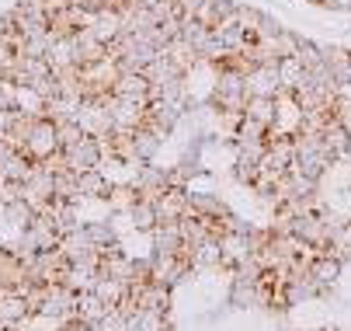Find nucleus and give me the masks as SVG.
Masks as SVG:
<instances>
[{
	"mask_svg": "<svg viewBox=\"0 0 351 331\" xmlns=\"http://www.w3.org/2000/svg\"><path fill=\"white\" fill-rule=\"evenodd\" d=\"M250 102V87H247V77L237 73V70H216V80H213V94H209V105L223 115H243Z\"/></svg>",
	"mask_w": 351,
	"mask_h": 331,
	"instance_id": "f257e3e1",
	"label": "nucleus"
},
{
	"mask_svg": "<svg viewBox=\"0 0 351 331\" xmlns=\"http://www.w3.org/2000/svg\"><path fill=\"white\" fill-rule=\"evenodd\" d=\"M38 317L56 321V324L77 321V293L66 286V282H49V293L38 307Z\"/></svg>",
	"mask_w": 351,
	"mask_h": 331,
	"instance_id": "f03ea898",
	"label": "nucleus"
},
{
	"mask_svg": "<svg viewBox=\"0 0 351 331\" xmlns=\"http://www.w3.org/2000/svg\"><path fill=\"white\" fill-rule=\"evenodd\" d=\"M60 150V133H56V122L53 119H45V115H38L35 119V126H32V133H28V144H25V150L21 154H28L35 164H42V161H49Z\"/></svg>",
	"mask_w": 351,
	"mask_h": 331,
	"instance_id": "7ed1b4c3",
	"label": "nucleus"
},
{
	"mask_svg": "<svg viewBox=\"0 0 351 331\" xmlns=\"http://www.w3.org/2000/svg\"><path fill=\"white\" fill-rule=\"evenodd\" d=\"M171 178H174L171 168H157L154 161H149V164H136V178H132V185H136L139 199L157 203V199L164 196V188H171Z\"/></svg>",
	"mask_w": 351,
	"mask_h": 331,
	"instance_id": "20e7f679",
	"label": "nucleus"
},
{
	"mask_svg": "<svg viewBox=\"0 0 351 331\" xmlns=\"http://www.w3.org/2000/svg\"><path fill=\"white\" fill-rule=\"evenodd\" d=\"M105 150H108V144L105 139H97V136H84L77 147H70L66 150V168L70 171H94V168H101V161H105Z\"/></svg>",
	"mask_w": 351,
	"mask_h": 331,
	"instance_id": "39448f33",
	"label": "nucleus"
},
{
	"mask_svg": "<svg viewBox=\"0 0 351 331\" xmlns=\"http://www.w3.org/2000/svg\"><path fill=\"white\" fill-rule=\"evenodd\" d=\"M129 297L136 300L139 310H160V314L171 310V286H167V282H157V279H149V282H132V286H129Z\"/></svg>",
	"mask_w": 351,
	"mask_h": 331,
	"instance_id": "423d86ee",
	"label": "nucleus"
},
{
	"mask_svg": "<svg viewBox=\"0 0 351 331\" xmlns=\"http://www.w3.org/2000/svg\"><path fill=\"white\" fill-rule=\"evenodd\" d=\"M154 206H157V220H160V223H178L184 213H191V206H188V188H184V185L164 188V196H160Z\"/></svg>",
	"mask_w": 351,
	"mask_h": 331,
	"instance_id": "0eeeda50",
	"label": "nucleus"
},
{
	"mask_svg": "<svg viewBox=\"0 0 351 331\" xmlns=\"http://www.w3.org/2000/svg\"><path fill=\"white\" fill-rule=\"evenodd\" d=\"M73 42H77V67H90V63H101V60L112 56V49L94 35L90 25H84V28L73 35Z\"/></svg>",
	"mask_w": 351,
	"mask_h": 331,
	"instance_id": "6e6552de",
	"label": "nucleus"
},
{
	"mask_svg": "<svg viewBox=\"0 0 351 331\" xmlns=\"http://www.w3.org/2000/svg\"><path fill=\"white\" fill-rule=\"evenodd\" d=\"M247 87H250V98H282L285 84L278 77V67H254L247 73Z\"/></svg>",
	"mask_w": 351,
	"mask_h": 331,
	"instance_id": "1a4fd4ad",
	"label": "nucleus"
},
{
	"mask_svg": "<svg viewBox=\"0 0 351 331\" xmlns=\"http://www.w3.org/2000/svg\"><path fill=\"white\" fill-rule=\"evenodd\" d=\"M149 238H154V251H157V255H188V251H191V248L184 244L181 220H178V223H157Z\"/></svg>",
	"mask_w": 351,
	"mask_h": 331,
	"instance_id": "9d476101",
	"label": "nucleus"
},
{
	"mask_svg": "<svg viewBox=\"0 0 351 331\" xmlns=\"http://www.w3.org/2000/svg\"><path fill=\"white\" fill-rule=\"evenodd\" d=\"M320 136H324V144H327V150H330V154H334L337 161L351 154V129H348V122H344L341 115H330Z\"/></svg>",
	"mask_w": 351,
	"mask_h": 331,
	"instance_id": "9b49d317",
	"label": "nucleus"
},
{
	"mask_svg": "<svg viewBox=\"0 0 351 331\" xmlns=\"http://www.w3.org/2000/svg\"><path fill=\"white\" fill-rule=\"evenodd\" d=\"M341 269H344V262L330 248H320V255H313V262H310V272H313V279L320 282L324 290H330L334 282L341 279Z\"/></svg>",
	"mask_w": 351,
	"mask_h": 331,
	"instance_id": "f8f14e48",
	"label": "nucleus"
},
{
	"mask_svg": "<svg viewBox=\"0 0 351 331\" xmlns=\"http://www.w3.org/2000/svg\"><path fill=\"white\" fill-rule=\"evenodd\" d=\"M35 310L28 307V300L21 293H8V297H0V324H4L8 331H14L18 324H25Z\"/></svg>",
	"mask_w": 351,
	"mask_h": 331,
	"instance_id": "ddd939ff",
	"label": "nucleus"
},
{
	"mask_svg": "<svg viewBox=\"0 0 351 331\" xmlns=\"http://www.w3.org/2000/svg\"><path fill=\"white\" fill-rule=\"evenodd\" d=\"M112 91L119 94V98H143V102H149V77L143 70H125V73H119Z\"/></svg>",
	"mask_w": 351,
	"mask_h": 331,
	"instance_id": "4468645a",
	"label": "nucleus"
},
{
	"mask_svg": "<svg viewBox=\"0 0 351 331\" xmlns=\"http://www.w3.org/2000/svg\"><path fill=\"white\" fill-rule=\"evenodd\" d=\"M90 28H94V35L112 49V45L119 42V35H122V14H119L115 8H105V11H97V14H94Z\"/></svg>",
	"mask_w": 351,
	"mask_h": 331,
	"instance_id": "2eb2a0df",
	"label": "nucleus"
},
{
	"mask_svg": "<svg viewBox=\"0 0 351 331\" xmlns=\"http://www.w3.org/2000/svg\"><path fill=\"white\" fill-rule=\"evenodd\" d=\"M160 147H164V136L154 133L149 126H139V129L132 133V150H136V161H139V164H149V161L160 154Z\"/></svg>",
	"mask_w": 351,
	"mask_h": 331,
	"instance_id": "dca6fc26",
	"label": "nucleus"
},
{
	"mask_svg": "<svg viewBox=\"0 0 351 331\" xmlns=\"http://www.w3.org/2000/svg\"><path fill=\"white\" fill-rule=\"evenodd\" d=\"M188 206L198 216H213V220H226L230 216V206L219 196H213V192H188Z\"/></svg>",
	"mask_w": 351,
	"mask_h": 331,
	"instance_id": "f3484780",
	"label": "nucleus"
},
{
	"mask_svg": "<svg viewBox=\"0 0 351 331\" xmlns=\"http://www.w3.org/2000/svg\"><path fill=\"white\" fill-rule=\"evenodd\" d=\"M60 251L70 258V262H80L84 255H94L97 248H94V241L87 238V227L80 223L77 230H70V233H63V241H60Z\"/></svg>",
	"mask_w": 351,
	"mask_h": 331,
	"instance_id": "a211bd4d",
	"label": "nucleus"
},
{
	"mask_svg": "<svg viewBox=\"0 0 351 331\" xmlns=\"http://www.w3.org/2000/svg\"><path fill=\"white\" fill-rule=\"evenodd\" d=\"M108 310H112V307L97 297L94 290L77 293V321H84V324H101V317H105Z\"/></svg>",
	"mask_w": 351,
	"mask_h": 331,
	"instance_id": "6ab92c4d",
	"label": "nucleus"
},
{
	"mask_svg": "<svg viewBox=\"0 0 351 331\" xmlns=\"http://www.w3.org/2000/svg\"><path fill=\"white\" fill-rule=\"evenodd\" d=\"M223 265V241H206V244H198L191 248V269L195 272H206V269H219Z\"/></svg>",
	"mask_w": 351,
	"mask_h": 331,
	"instance_id": "aec40b11",
	"label": "nucleus"
},
{
	"mask_svg": "<svg viewBox=\"0 0 351 331\" xmlns=\"http://www.w3.org/2000/svg\"><path fill=\"white\" fill-rule=\"evenodd\" d=\"M53 196H56L60 203H80V199H84V196H80L77 171L63 168V171H56V174H53Z\"/></svg>",
	"mask_w": 351,
	"mask_h": 331,
	"instance_id": "412c9836",
	"label": "nucleus"
},
{
	"mask_svg": "<svg viewBox=\"0 0 351 331\" xmlns=\"http://www.w3.org/2000/svg\"><path fill=\"white\" fill-rule=\"evenodd\" d=\"M77 181H80V196L84 199H105L108 196V174L101 171V168H94V171H80L77 174Z\"/></svg>",
	"mask_w": 351,
	"mask_h": 331,
	"instance_id": "4be33fe9",
	"label": "nucleus"
},
{
	"mask_svg": "<svg viewBox=\"0 0 351 331\" xmlns=\"http://www.w3.org/2000/svg\"><path fill=\"white\" fill-rule=\"evenodd\" d=\"M94 293L101 297L108 307H119V304L125 300L129 286H125V282H119V279H112L108 272H97V279H94Z\"/></svg>",
	"mask_w": 351,
	"mask_h": 331,
	"instance_id": "5701e85b",
	"label": "nucleus"
},
{
	"mask_svg": "<svg viewBox=\"0 0 351 331\" xmlns=\"http://www.w3.org/2000/svg\"><path fill=\"white\" fill-rule=\"evenodd\" d=\"M105 199H108V213H129L139 203V192L132 181H125V185H112Z\"/></svg>",
	"mask_w": 351,
	"mask_h": 331,
	"instance_id": "b1692460",
	"label": "nucleus"
},
{
	"mask_svg": "<svg viewBox=\"0 0 351 331\" xmlns=\"http://www.w3.org/2000/svg\"><path fill=\"white\" fill-rule=\"evenodd\" d=\"M243 115H250V119H258L261 126L275 129V119H278V98H258V94H254V98L247 102Z\"/></svg>",
	"mask_w": 351,
	"mask_h": 331,
	"instance_id": "393cba45",
	"label": "nucleus"
},
{
	"mask_svg": "<svg viewBox=\"0 0 351 331\" xmlns=\"http://www.w3.org/2000/svg\"><path fill=\"white\" fill-rule=\"evenodd\" d=\"M216 35H219V42H223V49H226V53H240L243 45H250V42H247V28H243L237 18L223 21V25L216 28Z\"/></svg>",
	"mask_w": 351,
	"mask_h": 331,
	"instance_id": "a878e982",
	"label": "nucleus"
},
{
	"mask_svg": "<svg viewBox=\"0 0 351 331\" xmlns=\"http://www.w3.org/2000/svg\"><path fill=\"white\" fill-rule=\"evenodd\" d=\"M32 171H35V161H32L28 154H21V150H18L4 168H0V181H21V185H25Z\"/></svg>",
	"mask_w": 351,
	"mask_h": 331,
	"instance_id": "bb28decb",
	"label": "nucleus"
},
{
	"mask_svg": "<svg viewBox=\"0 0 351 331\" xmlns=\"http://www.w3.org/2000/svg\"><path fill=\"white\" fill-rule=\"evenodd\" d=\"M129 220H132V227L143 230V233H154V227L160 223V220H157V206L149 203V199H139V203L129 209Z\"/></svg>",
	"mask_w": 351,
	"mask_h": 331,
	"instance_id": "cd10ccee",
	"label": "nucleus"
},
{
	"mask_svg": "<svg viewBox=\"0 0 351 331\" xmlns=\"http://www.w3.org/2000/svg\"><path fill=\"white\" fill-rule=\"evenodd\" d=\"M278 77H282L285 91H295L299 84H303V77H306L303 60H299V56H285V60H278Z\"/></svg>",
	"mask_w": 351,
	"mask_h": 331,
	"instance_id": "c85d7f7f",
	"label": "nucleus"
},
{
	"mask_svg": "<svg viewBox=\"0 0 351 331\" xmlns=\"http://www.w3.org/2000/svg\"><path fill=\"white\" fill-rule=\"evenodd\" d=\"M87 227V238L94 241L97 251H105V248H115V230L108 220H94V223H84Z\"/></svg>",
	"mask_w": 351,
	"mask_h": 331,
	"instance_id": "c756f323",
	"label": "nucleus"
},
{
	"mask_svg": "<svg viewBox=\"0 0 351 331\" xmlns=\"http://www.w3.org/2000/svg\"><path fill=\"white\" fill-rule=\"evenodd\" d=\"M53 223L60 227V233H70V230H77V227H80L77 203H60V199H56V206H53Z\"/></svg>",
	"mask_w": 351,
	"mask_h": 331,
	"instance_id": "7c9ffc66",
	"label": "nucleus"
},
{
	"mask_svg": "<svg viewBox=\"0 0 351 331\" xmlns=\"http://www.w3.org/2000/svg\"><path fill=\"white\" fill-rule=\"evenodd\" d=\"M265 45H268V49H271L278 60H285V56H295V49H299V35L289 32V28H282V32H278L275 38H268Z\"/></svg>",
	"mask_w": 351,
	"mask_h": 331,
	"instance_id": "2f4dec72",
	"label": "nucleus"
},
{
	"mask_svg": "<svg viewBox=\"0 0 351 331\" xmlns=\"http://www.w3.org/2000/svg\"><path fill=\"white\" fill-rule=\"evenodd\" d=\"M4 216H8V223H11V227L25 230V227H32V220H35L38 213H35L25 199H18V203H8V206H4Z\"/></svg>",
	"mask_w": 351,
	"mask_h": 331,
	"instance_id": "473e14b6",
	"label": "nucleus"
},
{
	"mask_svg": "<svg viewBox=\"0 0 351 331\" xmlns=\"http://www.w3.org/2000/svg\"><path fill=\"white\" fill-rule=\"evenodd\" d=\"M56 133H60V150H70V147H77L80 139L87 136L80 122H60V126H56Z\"/></svg>",
	"mask_w": 351,
	"mask_h": 331,
	"instance_id": "72a5a7b5",
	"label": "nucleus"
},
{
	"mask_svg": "<svg viewBox=\"0 0 351 331\" xmlns=\"http://www.w3.org/2000/svg\"><path fill=\"white\" fill-rule=\"evenodd\" d=\"M233 178H237L240 185L254 188V181L261 178V164H254V161H237V164H233Z\"/></svg>",
	"mask_w": 351,
	"mask_h": 331,
	"instance_id": "f704fd0d",
	"label": "nucleus"
},
{
	"mask_svg": "<svg viewBox=\"0 0 351 331\" xmlns=\"http://www.w3.org/2000/svg\"><path fill=\"white\" fill-rule=\"evenodd\" d=\"M282 28H285V25H282L278 18H271V14H261V21H258V42H268V38H275Z\"/></svg>",
	"mask_w": 351,
	"mask_h": 331,
	"instance_id": "c9c22d12",
	"label": "nucleus"
},
{
	"mask_svg": "<svg viewBox=\"0 0 351 331\" xmlns=\"http://www.w3.org/2000/svg\"><path fill=\"white\" fill-rule=\"evenodd\" d=\"M101 331H125V314L119 310V307H112L105 317H101V324H97Z\"/></svg>",
	"mask_w": 351,
	"mask_h": 331,
	"instance_id": "e433bc0d",
	"label": "nucleus"
},
{
	"mask_svg": "<svg viewBox=\"0 0 351 331\" xmlns=\"http://www.w3.org/2000/svg\"><path fill=\"white\" fill-rule=\"evenodd\" d=\"M14 154H18V147L11 144L8 136H0V168H4V164H8V161H11Z\"/></svg>",
	"mask_w": 351,
	"mask_h": 331,
	"instance_id": "4c0bfd02",
	"label": "nucleus"
},
{
	"mask_svg": "<svg viewBox=\"0 0 351 331\" xmlns=\"http://www.w3.org/2000/svg\"><path fill=\"white\" fill-rule=\"evenodd\" d=\"M0 331H8V328H4V324H0Z\"/></svg>",
	"mask_w": 351,
	"mask_h": 331,
	"instance_id": "58836bf2",
	"label": "nucleus"
}]
</instances>
